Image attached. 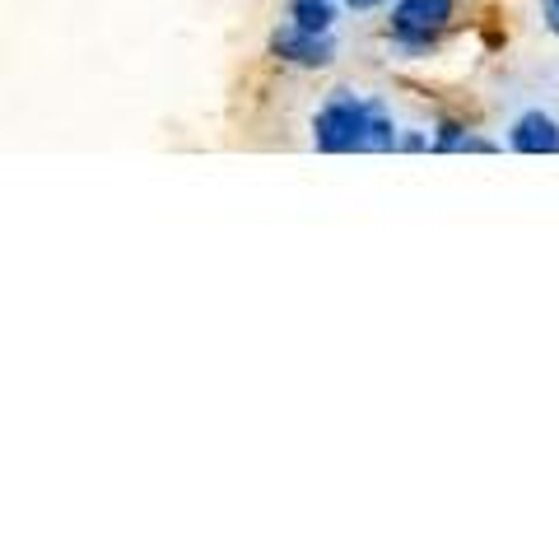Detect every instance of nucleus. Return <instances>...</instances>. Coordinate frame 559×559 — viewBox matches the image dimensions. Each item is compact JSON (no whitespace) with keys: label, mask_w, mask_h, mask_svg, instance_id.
Wrapping results in <instances>:
<instances>
[{"label":"nucleus","mask_w":559,"mask_h":559,"mask_svg":"<svg viewBox=\"0 0 559 559\" xmlns=\"http://www.w3.org/2000/svg\"><path fill=\"white\" fill-rule=\"evenodd\" d=\"M289 20L299 28H312V33H331V24H336V10H331V0H294Z\"/></svg>","instance_id":"423d86ee"},{"label":"nucleus","mask_w":559,"mask_h":559,"mask_svg":"<svg viewBox=\"0 0 559 559\" xmlns=\"http://www.w3.org/2000/svg\"><path fill=\"white\" fill-rule=\"evenodd\" d=\"M271 51L280 61L289 66H304V70H318V66H331L336 61V38L331 33H312V28H299V24H280L271 33Z\"/></svg>","instance_id":"7ed1b4c3"},{"label":"nucleus","mask_w":559,"mask_h":559,"mask_svg":"<svg viewBox=\"0 0 559 559\" xmlns=\"http://www.w3.org/2000/svg\"><path fill=\"white\" fill-rule=\"evenodd\" d=\"M345 5L355 10V14H369V10H378V5H388V0H345Z\"/></svg>","instance_id":"6e6552de"},{"label":"nucleus","mask_w":559,"mask_h":559,"mask_svg":"<svg viewBox=\"0 0 559 559\" xmlns=\"http://www.w3.org/2000/svg\"><path fill=\"white\" fill-rule=\"evenodd\" d=\"M452 20V0H396L392 5V33L406 38H433Z\"/></svg>","instance_id":"20e7f679"},{"label":"nucleus","mask_w":559,"mask_h":559,"mask_svg":"<svg viewBox=\"0 0 559 559\" xmlns=\"http://www.w3.org/2000/svg\"><path fill=\"white\" fill-rule=\"evenodd\" d=\"M503 145L518 154H559V117L550 108H540V103H527L522 112L509 117Z\"/></svg>","instance_id":"f03ea898"},{"label":"nucleus","mask_w":559,"mask_h":559,"mask_svg":"<svg viewBox=\"0 0 559 559\" xmlns=\"http://www.w3.org/2000/svg\"><path fill=\"white\" fill-rule=\"evenodd\" d=\"M373 98H364L359 90H331L322 98V108L312 112V145L322 154H364V131H369Z\"/></svg>","instance_id":"f257e3e1"},{"label":"nucleus","mask_w":559,"mask_h":559,"mask_svg":"<svg viewBox=\"0 0 559 559\" xmlns=\"http://www.w3.org/2000/svg\"><path fill=\"white\" fill-rule=\"evenodd\" d=\"M540 24L550 33H559V0H540Z\"/></svg>","instance_id":"0eeeda50"},{"label":"nucleus","mask_w":559,"mask_h":559,"mask_svg":"<svg viewBox=\"0 0 559 559\" xmlns=\"http://www.w3.org/2000/svg\"><path fill=\"white\" fill-rule=\"evenodd\" d=\"M388 150H401V127L388 103L373 98V112H369V131H364V154H388Z\"/></svg>","instance_id":"39448f33"}]
</instances>
